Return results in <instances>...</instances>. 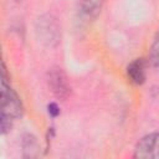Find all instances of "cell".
<instances>
[{
  "instance_id": "4",
  "label": "cell",
  "mask_w": 159,
  "mask_h": 159,
  "mask_svg": "<svg viewBox=\"0 0 159 159\" xmlns=\"http://www.w3.org/2000/svg\"><path fill=\"white\" fill-rule=\"evenodd\" d=\"M47 81H48V86H50L51 91L58 98H66L70 94L71 88H70L67 78H66L65 73L61 71V68H52L48 72Z\"/></svg>"
},
{
  "instance_id": "3",
  "label": "cell",
  "mask_w": 159,
  "mask_h": 159,
  "mask_svg": "<svg viewBox=\"0 0 159 159\" xmlns=\"http://www.w3.org/2000/svg\"><path fill=\"white\" fill-rule=\"evenodd\" d=\"M134 158L158 159L159 158V132L143 137L134 148Z\"/></svg>"
},
{
  "instance_id": "6",
  "label": "cell",
  "mask_w": 159,
  "mask_h": 159,
  "mask_svg": "<svg viewBox=\"0 0 159 159\" xmlns=\"http://www.w3.org/2000/svg\"><path fill=\"white\" fill-rule=\"evenodd\" d=\"M127 76L129 81L137 86H140L145 81V61L137 58L127 66Z\"/></svg>"
},
{
  "instance_id": "1",
  "label": "cell",
  "mask_w": 159,
  "mask_h": 159,
  "mask_svg": "<svg viewBox=\"0 0 159 159\" xmlns=\"http://www.w3.org/2000/svg\"><path fill=\"white\" fill-rule=\"evenodd\" d=\"M2 75H1V116L12 120L22 116L24 107L17 93L11 88L7 80V72L5 63L2 62Z\"/></svg>"
},
{
  "instance_id": "5",
  "label": "cell",
  "mask_w": 159,
  "mask_h": 159,
  "mask_svg": "<svg viewBox=\"0 0 159 159\" xmlns=\"http://www.w3.org/2000/svg\"><path fill=\"white\" fill-rule=\"evenodd\" d=\"M103 0H78V12L84 20H94L102 10Z\"/></svg>"
},
{
  "instance_id": "2",
  "label": "cell",
  "mask_w": 159,
  "mask_h": 159,
  "mask_svg": "<svg viewBox=\"0 0 159 159\" xmlns=\"http://www.w3.org/2000/svg\"><path fill=\"white\" fill-rule=\"evenodd\" d=\"M36 35L37 39L46 46H55L58 43L61 37L60 24L56 17L51 15H42L36 21Z\"/></svg>"
},
{
  "instance_id": "8",
  "label": "cell",
  "mask_w": 159,
  "mask_h": 159,
  "mask_svg": "<svg viewBox=\"0 0 159 159\" xmlns=\"http://www.w3.org/2000/svg\"><path fill=\"white\" fill-rule=\"evenodd\" d=\"M47 112H48V114L51 116V117H57L58 114H60V107L56 104V103H50L48 106H47Z\"/></svg>"
},
{
  "instance_id": "7",
  "label": "cell",
  "mask_w": 159,
  "mask_h": 159,
  "mask_svg": "<svg viewBox=\"0 0 159 159\" xmlns=\"http://www.w3.org/2000/svg\"><path fill=\"white\" fill-rule=\"evenodd\" d=\"M150 60L155 66H159V32L155 37V41L152 46V51H150Z\"/></svg>"
}]
</instances>
